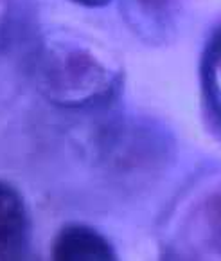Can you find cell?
Returning a JSON list of instances; mask_svg holds the SVG:
<instances>
[{
  "label": "cell",
  "mask_w": 221,
  "mask_h": 261,
  "mask_svg": "<svg viewBox=\"0 0 221 261\" xmlns=\"http://www.w3.org/2000/svg\"><path fill=\"white\" fill-rule=\"evenodd\" d=\"M27 238V216L20 196L0 184V261L16 259Z\"/></svg>",
  "instance_id": "6da1fadb"
},
{
  "label": "cell",
  "mask_w": 221,
  "mask_h": 261,
  "mask_svg": "<svg viewBox=\"0 0 221 261\" xmlns=\"http://www.w3.org/2000/svg\"><path fill=\"white\" fill-rule=\"evenodd\" d=\"M54 259H114L110 245L87 227H67L52 247Z\"/></svg>",
  "instance_id": "7a4b0ae2"
},
{
  "label": "cell",
  "mask_w": 221,
  "mask_h": 261,
  "mask_svg": "<svg viewBox=\"0 0 221 261\" xmlns=\"http://www.w3.org/2000/svg\"><path fill=\"white\" fill-rule=\"evenodd\" d=\"M203 89L210 112L221 121V31L209 43L203 60Z\"/></svg>",
  "instance_id": "3957f363"
},
{
  "label": "cell",
  "mask_w": 221,
  "mask_h": 261,
  "mask_svg": "<svg viewBox=\"0 0 221 261\" xmlns=\"http://www.w3.org/2000/svg\"><path fill=\"white\" fill-rule=\"evenodd\" d=\"M81 2H85V4H101L104 0H81Z\"/></svg>",
  "instance_id": "277c9868"
}]
</instances>
